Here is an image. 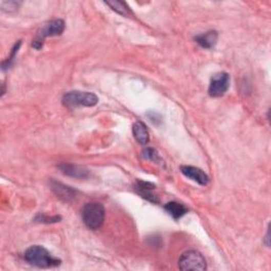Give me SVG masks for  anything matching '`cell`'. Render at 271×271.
<instances>
[{
	"label": "cell",
	"mask_w": 271,
	"mask_h": 271,
	"mask_svg": "<svg viewBox=\"0 0 271 271\" xmlns=\"http://www.w3.org/2000/svg\"><path fill=\"white\" fill-rule=\"evenodd\" d=\"M181 173L189 179L197 182L200 185H206L209 183V177L203 171L192 165H183L180 168Z\"/></svg>",
	"instance_id": "8"
},
{
	"label": "cell",
	"mask_w": 271,
	"mask_h": 271,
	"mask_svg": "<svg viewBox=\"0 0 271 271\" xmlns=\"http://www.w3.org/2000/svg\"><path fill=\"white\" fill-rule=\"evenodd\" d=\"M19 6H20V3H17V2H4L2 3V5H0L4 12H9V13L16 11Z\"/></svg>",
	"instance_id": "18"
},
{
	"label": "cell",
	"mask_w": 271,
	"mask_h": 271,
	"mask_svg": "<svg viewBox=\"0 0 271 271\" xmlns=\"http://www.w3.org/2000/svg\"><path fill=\"white\" fill-rule=\"evenodd\" d=\"M230 86V75L226 72H219L212 76L209 85V94L212 98H219L224 95Z\"/></svg>",
	"instance_id": "6"
},
{
	"label": "cell",
	"mask_w": 271,
	"mask_h": 271,
	"mask_svg": "<svg viewBox=\"0 0 271 271\" xmlns=\"http://www.w3.org/2000/svg\"><path fill=\"white\" fill-rule=\"evenodd\" d=\"M133 134L135 139L141 145H145L150 142V133L147 129V126L140 121L136 122L133 125Z\"/></svg>",
	"instance_id": "12"
},
{
	"label": "cell",
	"mask_w": 271,
	"mask_h": 271,
	"mask_svg": "<svg viewBox=\"0 0 271 271\" xmlns=\"http://www.w3.org/2000/svg\"><path fill=\"white\" fill-rule=\"evenodd\" d=\"M50 185H51L50 187L53 191V193L62 201L70 202L76 197V194H77L76 191L66 184L55 181V180H51Z\"/></svg>",
	"instance_id": "7"
},
{
	"label": "cell",
	"mask_w": 271,
	"mask_h": 271,
	"mask_svg": "<svg viewBox=\"0 0 271 271\" xmlns=\"http://www.w3.org/2000/svg\"><path fill=\"white\" fill-rule=\"evenodd\" d=\"M58 169L62 174L73 178H86L89 175V171L86 168L78 164L62 163L58 165Z\"/></svg>",
	"instance_id": "9"
},
{
	"label": "cell",
	"mask_w": 271,
	"mask_h": 271,
	"mask_svg": "<svg viewBox=\"0 0 271 271\" xmlns=\"http://www.w3.org/2000/svg\"><path fill=\"white\" fill-rule=\"evenodd\" d=\"M20 46H22V40L17 41V43H16V44L14 45V47H13V49H12V52H11L10 56H9V57L3 62V69H4V70H6V69H8L9 67H11L12 62L14 61L15 56H16V54H17V52H18V50H19Z\"/></svg>",
	"instance_id": "16"
},
{
	"label": "cell",
	"mask_w": 271,
	"mask_h": 271,
	"mask_svg": "<svg viewBox=\"0 0 271 271\" xmlns=\"http://www.w3.org/2000/svg\"><path fill=\"white\" fill-rule=\"evenodd\" d=\"M155 187H156L155 184L148 181H137V183L135 184V189L138 194L153 203L158 202V198L152 193V191Z\"/></svg>",
	"instance_id": "10"
},
{
	"label": "cell",
	"mask_w": 271,
	"mask_h": 271,
	"mask_svg": "<svg viewBox=\"0 0 271 271\" xmlns=\"http://www.w3.org/2000/svg\"><path fill=\"white\" fill-rule=\"evenodd\" d=\"M82 218L90 230H98L105 220V208L99 202H89L82 209Z\"/></svg>",
	"instance_id": "2"
},
{
	"label": "cell",
	"mask_w": 271,
	"mask_h": 271,
	"mask_svg": "<svg viewBox=\"0 0 271 271\" xmlns=\"http://www.w3.org/2000/svg\"><path fill=\"white\" fill-rule=\"evenodd\" d=\"M64 30H65V22L62 19H54L45 24L37 31L36 37L33 39V41H32V47L35 48L36 50L41 49L45 38L58 36L62 33Z\"/></svg>",
	"instance_id": "4"
},
{
	"label": "cell",
	"mask_w": 271,
	"mask_h": 271,
	"mask_svg": "<svg viewBox=\"0 0 271 271\" xmlns=\"http://www.w3.org/2000/svg\"><path fill=\"white\" fill-rule=\"evenodd\" d=\"M143 154V158H145V159H149V160L151 161H154L158 164H161L162 163V159L159 157V154L158 152L155 150V149H152V148H147L143 150L142 152Z\"/></svg>",
	"instance_id": "15"
},
{
	"label": "cell",
	"mask_w": 271,
	"mask_h": 271,
	"mask_svg": "<svg viewBox=\"0 0 271 271\" xmlns=\"http://www.w3.org/2000/svg\"><path fill=\"white\" fill-rule=\"evenodd\" d=\"M61 217L60 216H47L45 214H38L36 217H35V221H38V222H44V224H53V222H57V221H60Z\"/></svg>",
	"instance_id": "17"
},
{
	"label": "cell",
	"mask_w": 271,
	"mask_h": 271,
	"mask_svg": "<svg viewBox=\"0 0 271 271\" xmlns=\"http://www.w3.org/2000/svg\"><path fill=\"white\" fill-rule=\"evenodd\" d=\"M62 104L68 108H75L79 106L92 107L99 102L97 94L92 92H83V91H70L64 94Z\"/></svg>",
	"instance_id": "3"
},
{
	"label": "cell",
	"mask_w": 271,
	"mask_h": 271,
	"mask_svg": "<svg viewBox=\"0 0 271 271\" xmlns=\"http://www.w3.org/2000/svg\"><path fill=\"white\" fill-rule=\"evenodd\" d=\"M180 270H206V263L202 254L196 250L183 252L178 261Z\"/></svg>",
	"instance_id": "5"
},
{
	"label": "cell",
	"mask_w": 271,
	"mask_h": 271,
	"mask_svg": "<svg viewBox=\"0 0 271 271\" xmlns=\"http://www.w3.org/2000/svg\"><path fill=\"white\" fill-rule=\"evenodd\" d=\"M25 260L38 268H52L60 265V260L51 256V253L39 245L31 246L25 252Z\"/></svg>",
	"instance_id": "1"
},
{
	"label": "cell",
	"mask_w": 271,
	"mask_h": 271,
	"mask_svg": "<svg viewBox=\"0 0 271 271\" xmlns=\"http://www.w3.org/2000/svg\"><path fill=\"white\" fill-rule=\"evenodd\" d=\"M218 39V34L216 31H209L203 34L197 35L194 37V40L204 49H211L213 48Z\"/></svg>",
	"instance_id": "11"
},
{
	"label": "cell",
	"mask_w": 271,
	"mask_h": 271,
	"mask_svg": "<svg viewBox=\"0 0 271 271\" xmlns=\"http://www.w3.org/2000/svg\"><path fill=\"white\" fill-rule=\"evenodd\" d=\"M164 210L174 218V219H179L181 218L183 215H185L187 213V209L185 206L179 202L176 201H171L168 202L164 205Z\"/></svg>",
	"instance_id": "13"
},
{
	"label": "cell",
	"mask_w": 271,
	"mask_h": 271,
	"mask_svg": "<svg viewBox=\"0 0 271 271\" xmlns=\"http://www.w3.org/2000/svg\"><path fill=\"white\" fill-rule=\"evenodd\" d=\"M109 8H111V10H114L115 12H117L120 15L123 16H130L132 15V11L129 8L125 3L123 2H106L105 3Z\"/></svg>",
	"instance_id": "14"
}]
</instances>
